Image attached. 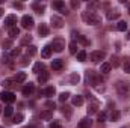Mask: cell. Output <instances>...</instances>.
Returning a JSON list of instances; mask_svg holds the SVG:
<instances>
[{
  "mask_svg": "<svg viewBox=\"0 0 130 128\" xmlns=\"http://www.w3.org/2000/svg\"><path fill=\"white\" fill-rule=\"evenodd\" d=\"M33 91H35V86H33V84H30V83H29L27 86H24V88H23V95L29 96V95H30V94H32V92H33Z\"/></svg>",
  "mask_w": 130,
  "mask_h": 128,
  "instance_id": "obj_18",
  "label": "cell"
},
{
  "mask_svg": "<svg viewBox=\"0 0 130 128\" xmlns=\"http://www.w3.org/2000/svg\"><path fill=\"white\" fill-rule=\"evenodd\" d=\"M104 57H106V53H104V51H92V53L89 54V59H91V62H94V63L101 62Z\"/></svg>",
  "mask_w": 130,
  "mask_h": 128,
  "instance_id": "obj_5",
  "label": "cell"
},
{
  "mask_svg": "<svg viewBox=\"0 0 130 128\" xmlns=\"http://www.w3.org/2000/svg\"><path fill=\"white\" fill-rule=\"evenodd\" d=\"M62 66H64V63H62V60H59V59H56V60H53V62H52V68H53V69H56V71L62 69Z\"/></svg>",
  "mask_w": 130,
  "mask_h": 128,
  "instance_id": "obj_22",
  "label": "cell"
},
{
  "mask_svg": "<svg viewBox=\"0 0 130 128\" xmlns=\"http://www.w3.org/2000/svg\"><path fill=\"white\" fill-rule=\"evenodd\" d=\"M68 48H70V53L71 54H77V44L76 42H70Z\"/></svg>",
  "mask_w": 130,
  "mask_h": 128,
  "instance_id": "obj_31",
  "label": "cell"
},
{
  "mask_svg": "<svg viewBox=\"0 0 130 128\" xmlns=\"http://www.w3.org/2000/svg\"><path fill=\"white\" fill-rule=\"evenodd\" d=\"M106 118H107V115H106L104 112L98 113V121H100V122H101V121H106Z\"/></svg>",
  "mask_w": 130,
  "mask_h": 128,
  "instance_id": "obj_43",
  "label": "cell"
},
{
  "mask_svg": "<svg viewBox=\"0 0 130 128\" xmlns=\"http://www.w3.org/2000/svg\"><path fill=\"white\" fill-rule=\"evenodd\" d=\"M52 51H53V50H52V47H50V45H45V47L41 50V56H42L44 59H48V57L52 56Z\"/></svg>",
  "mask_w": 130,
  "mask_h": 128,
  "instance_id": "obj_12",
  "label": "cell"
},
{
  "mask_svg": "<svg viewBox=\"0 0 130 128\" xmlns=\"http://www.w3.org/2000/svg\"><path fill=\"white\" fill-rule=\"evenodd\" d=\"M23 119H24V116H23L21 113H17V115L12 118V122H14V124H21V122H23Z\"/></svg>",
  "mask_w": 130,
  "mask_h": 128,
  "instance_id": "obj_30",
  "label": "cell"
},
{
  "mask_svg": "<svg viewBox=\"0 0 130 128\" xmlns=\"http://www.w3.org/2000/svg\"><path fill=\"white\" fill-rule=\"evenodd\" d=\"M0 99L5 101V102H14L15 101V95L12 92H8V91H3L0 94Z\"/></svg>",
  "mask_w": 130,
  "mask_h": 128,
  "instance_id": "obj_6",
  "label": "cell"
},
{
  "mask_svg": "<svg viewBox=\"0 0 130 128\" xmlns=\"http://www.w3.org/2000/svg\"><path fill=\"white\" fill-rule=\"evenodd\" d=\"M2 15H3V9L0 8V17H2Z\"/></svg>",
  "mask_w": 130,
  "mask_h": 128,
  "instance_id": "obj_50",
  "label": "cell"
},
{
  "mask_svg": "<svg viewBox=\"0 0 130 128\" xmlns=\"http://www.w3.org/2000/svg\"><path fill=\"white\" fill-rule=\"evenodd\" d=\"M38 33H39L41 36H47V35H48V27H47V24H41V26L38 27Z\"/></svg>",
  "mask_w": 130,
  "mask_h": 128,
  "instance_id": "obj_19",
  "label": "cell"
},
{
  "mask_svg": "<svg viewBox=\"0 0 130 128\" xmlns=\"http://www.w3.org/2000/svg\"><path fill=\"white\" fill-rule=\"evenodd\" d=\"M20 53H21V51H20V48H12V50H11V53H9V57H12V59H14V57H18V56H20Z\"/></svg>",
  "mask_w": 130,
  "mask_h": 128,
  "instance_id": "obj_34",
  "label": "cell"
},
{
  "mask_svg": "<svg viewBox=\"0 0 130 128\" xmlns=\"http://www.w3.org/2000/svg\"><path fill=\"white\" fill-rule=\"evenodd\" d=\"M35 54H36V47H33V45L27 47V56H35Z\"/></svg>",
  "mask_w": 130,
  "mask_h": 128,
  "instance_id": "obj_37",
  "label": "cell"
},
{
  "mask_svg": "<svg viewBox=\"0 0 130 128\" xmlns=\"http://www.w3.org/2000/svg\"><path fill=\"white\" fill-rule=\"evenodd\" d=\"M42 94H45L47 96H53L55 94H56V89H55L53 86H50V88H47V89H44V91H42Z\"/></svg>",
  "mask_w": 130,
  "mask_h": 128,
  "instance_id": "obj_27",
  "label": "cell"
},
{
  "mask_svg": "<svg viewBox=\"0 0 130 128\" xmlns=\"http://www.w3.org/2000/svg\"><path fill=\"white\" fill-rule=\"evenodd\" d=\"M39 71H44V63L42 62H38V63L33 65V72H39Z\"/></svg>",
  "mask_w": 130,
  "mask_h": 128,
  "instance_id": "obj_32",
  "label": "cell"
},
{
  "mask_svg": "<svg viewBox=\"0 0 130 128\" xmlns=\"http://www.w3.org/2000/svg\"><path fill=\"white\" fill-rule=\"evenodd\" d=\"M120 17V12L118 11H109L107 12V20H117Z\"/></svg>",
  "mask_w": 130,
  "mask_h": 128,
  "instance_id": "obj_26",
  "label": "cell"
},
{
  "mask_svg": "<svg viewBox=\"0 0 130 128\" xmlns=\"http://www.w3.org/2000/svg\"><path fill=\"white\" fill-rule=\"evenodd\" d=\"M92 125V121L89 118H83L80 122H79V128H89Z\"/></svg>",
  "mask_w": 130,
  "mask_h": 128,
  "instance_id": "obj_15",
  "label": "cell"
},
{
  "mask_svg": "<svg viewBox=\"0 0 130 128\" xmlns=\"http://www.w3.org/2000/svg\"><path fill=\"white\" fill-rule=\"evenodd\" d=\"M30 42H32V36H30V35H26V36H24V38H21V41H20V44H21V45H29Z\"/></svg>",
  "mask_w": 130,
  "mask_h": 128,
  "instance_id": "obj_28",
  "label": "cell"
},
{
  "mask_svg": "<svg viewBox=\"0 0 130 128\" xmlns=\"http://www.w3.org/2000/svg\"><path fill=\"white\" fill-rule=\"evenodd\" d=\"M98 101L97 99H92L91 98V104L88 105V115H92V113H97V110H98Z\"/></svg>",
  "mask_w": 130,
  "mask_h": 128,
  "instance_id": "obj_9",
  "label": "cell"
},
{
  "mask_svg": "<svg viewBox=\"0 0 130 128\" xmlns=\"http://www.w3.org/2000/svg\"><path fill=\"white\" fill-rule=\"evenodd\" d=\"M12 83H14L12 80H3V81H2V84H3L5 88H11V86H12Z\"/></svg>",
  "mask_w": 130,
  "mask_h": 128,
  "instance_id": "obj_42",
  "label": "cell"
},
{
  "mask_svg": "<svg viewBox=\"0 0 130 128\" xmlns=\"http://www.w3.org/2000/svg\"><path fill=\"white\" fill-rule=\"evenodd\" d=\"M21 26H23L24 29H32L33 27V18L30 15H24V17L21 18Z\"/></svg>",
  "mask_w": 130,
  "mask_h": 128,
  "instance_id": "obj_7",
  "label": "cell"
},
{
  "mask_svg": "<svg viewBox=\"0 0 130 128\" xmlns=\"http://www.w3.org/2000/svg\"><path fill=\"white\" fill-rule=\"evenodd\" d=\"M45 105L48 107V110H53V109H55V102H53V101H47Z\"/></svg>",
  "mask_w": 130,
  "mask_h": 128,
  "instance_id": "obj_45",
  "label": "cell"
},
{
  "mask_svg": "<svg viewBox=\"0 0 130 128\" xmlns=\"http://www.w3.org/2000/svg\"><path fill=\"white\" fill-rule=\"evenodd\" d=\"M50 128H62V127H61V124H59L58 121H53V122L50 124Z\"/></svg>",
  "mask_w": 130,
  "mask_h": 128,
  "instance_id": "obj_44",
  "label": "cell"
},
{
  "mask_svg": "<svg viewBox=\"0 0 130 128\" xmlns=\"http://www.w3.org/2000/svg\"><path fill=\"white\" fill-rule=\"evenodd\" d=\"M117 29H118L120 32H126V29H127V23H126V21H120L118 26H117Z\"/></svg>",
  "mask_w": 130,
  "mask_h": 128,
  "instance_id": "obj_33",
  "label": "cell"
},
{
  "mask_svg": "<svg viewBox=\"0 0 130 128\" xmlns=\"http://www.w3.org/2000/svg\"><path fill=\"white\" fill-rule=\"evenodd\" d=\"M86 78H88V81H89L92 86H97V84H100V81H101V77L97 75L95 72H92V71H88Z\"/></svg>",
  "mask_w": 130,
  "mask_h": 128,
  "instance_id": "obj_4",
  "label": "cell"
},
{
  "mask_svg": "<svg viewBox=\"0 0 130 128\" xmlns=\"http://www.w3.org/2000/svg\"><path fill=\"white\" fill-rule=\"evenodd\" d=\"M62 113L65 115V118H68V119L71 118V109H70L68 105H64V107H62Z\"/></svg>",
  "mask_w": 130,
  "mask_h": 128,
  "instance_id": "obj_35",
  "label": "cell"
},
{
  "mask_svg": "<svg viewBox=\"0 0 130 128\" xmlns=\"http://www.w3.org/2000/svg\"><path fill=\"white\" fill-rule=\"evenodd\" d=\"M82 18H83V21H85L86 24H91V26H95V24H98V23L101 21V18L98 17L95 12H92V11L83 12V14H82Z\"/></svg>",
  "mask_w": 130,
  "mask_h": 128,
  "instance_id": "obj_1",
  "label": "cell"
},
{
  "mask_svg": "<svg viewBox=\"0 0 130 128\" xmlns=\"http://www.w3.org/2000/svg\"><path fill=\"white\" fill-rule=\"evenodd\" d=\"M52 118H53V110H42L39 113V119L42 121H50Z\"/></svg>",
  "mask_w": 130,
  "mask_h": 128,
  "instance_id": "obj_10",
  "label": "cell"
},
{
  "mask_svg": "<svg viewBox=\"0 0 130 128\" xmlns=\"http://www.w3.org/2000/svg\"><path fill=\"white\" fill-rule=\"evenodd\" d=\"M115 88H117V91H118V94H120V95H129V94H130V84H129V83L118 81V83L115 84Z\"/></svg>",
  "mask_w": 130,
  "mask_h": 128,
  "instance_id": "obj_3",
  "label": "cell"
},
{
  "mask_svg": "<svg viewBox=\"0 0 130 128\" xmlns=\"http://www.w3.org/2000/svg\"><path fill=\"white\" fill-rule=\"evenodd\" d=\"M71 6H73V8H79V6H80V2H76V0H73V2H71Z\"/></svg>",
  "mask_w": 130,
  "mask_h": 128,
  "instance_id": "obj_47",
  "label": "cell"
},
{
  "mask_svg": "<svg viewBox=\"0 0 130 128\" xmlns=\"http://www.w3.org/2000/svg\"><path fill=\"white\" fill-rule=\"evenodd\" d=\"M3 113H5V116H12V113H14V109L11 107V105H8V107H5V110H3Z\"/></svg>",
  "mask_w": 130,
  "mask_h": 128,
  "instance_id": "obj_36",
  "label": "cell"
},
{
  "mask_svg": "<svg viewBox=\"0 0 130 128\" xmlns=\"http://www.w3.org/2000/svg\"><path fill=\"white\" fill-rule=\"evenodd\" d=\"M52 24H53V27L61 29V27L64 26V21H62V18H59V17H56V15H53V17H52Z\"/></svg>",
  "mask_w": 130,
  "mask_h": 128,
  "instance_id": "obj_11",
  "label": "cell"
},
{
  "mask_svg": "<svg viewBox=\"0 0 130 128\" xmlns=\"http://www.w3.org/2000/svg\"><path fill=\"white\" fill-rule=\"evenodd\" d=\"M26 78H27V75H26L24 72H18V74L15 75V80H14V81H15V83H23Z\"/></svg>",
  "mask_w": 130,
  "mask_h": 128,
  "instance_id": "obj_21",
  "label": "cell"
},
{
  "mask_svg": "<svg viewBox=\"0 0 130 128\" xmlns=\"http://www.w3.org/2000/svg\"><path fill=\"white\" fill-rule=\"evenodd\" d=\"M53 8L58 9V11H61L62 14H68L67 9H65V3L64 2H53Z\"/></svg>",
  "mask_w": 130,
  "mask_h": 128,
  "instance_id": "obj_13",
  "label": "cell"
},
{
  "mask_svg": "<svg viewBox=\"0 0 130 128\" xmlns=\"http://www.w3.org/2000/svg\"><path fill=\"white\" fill-rule=\"evenodd\" d=\"M82 104H83V96H80V95L73 96V105H77V107H80Z\"/></svg>",
  "mask_w": 130,
  "mask_h": 128,
  "instance_id": "obj_20",
  "label": "cell"
},
{
  "mask_svg": "<svg viewBox=\"0 0 130 128\" xmlns=\"http://www.w3.org/2000/svg\"><path fill=\"white\" fill-rule=\"evenodd\" d=\"M112 65H113V66H118V65H120V59H118V57H112Z\"/></svg>",
  "mask_w": 130,
  "mask_h": 128,
  "instance_id": "obj_46",
  "label": "cell"
},
{
  "mask_svg": "<svg viewBox=\"0 0 130 128\" xmlns=\"http://www.w3.org/2000/svg\"><path fill=\"white\" fill-rule=\"evenodd\" d=\"M127 39H130V30L127 32Z\"/></svg>",
  "mask_w": 130,
  "mask_h": 128,
  "instance_id": "obj_51",
  "label": "cell"
},
{
  "mask_svg": "<svg viewBox=\"0 0 130 128\" xmlns=\"http://www.w3.org/2000/svg\"><path fill=\"white\" fill-rule=\"evenodd\" d=\"M129 14H130V6H129Z\"/></svg>",
  "mask_w": 130,
  "mask_h": 128,
  "instance_id": "obj_52",
  "label": "cell"
},
{
  "mask_svg": "<svg viewBox=\"0 0 130 128\" xmlns=\"http://www.w3.org/2000/svg\"><path fill=\"white\" fill-rule=\"evenodd\" d=\"M68 96H70V94H68V92H62V94L59 95V101H61V102H64Z\"/></svg>",
  "mask_w": 130,
  "mask_h": 128,
  "instance_id": "obj_41",
  "label": "cell"
},
{
  "mask_svg": "<svg viewBox=\"0 0 130 128\" xmlns=\"http://www.w3.org/2000/svg\"><path fill=\"white\" fill-rule=\"evenodd\" d=\"M86 56H88V54H86L85 50L77 51V60H79V62H85V60H86Z\"/></svg>",
  "mask_w": 130,
  "mask_h": 128,
  "instance_id": "obj_24",
  "label": "cell"
},
{
  "mask_svg": "<svg viewBox=\"0 0 130 128\" xmlns=\"http://www.w3.org/2000/svg\"><path fill=\"white\" fill-rule=\"evenodd\" d=\"M11 47H12V39L3 41V48H11Z\"/></svg>",
  "mask_w": 130,
  "mask_h": 128,
  "instance_id": "obj_39",
  "label": "cell"
},
{
  "mask_svg": "<svg viewBox=\"0 0 130 128\" xmlns=\"http://www.w3.org/2000/svg\"><path fill=\"white\" fill-rule=\"evenodd\" d=\"M0 112H2V107H0Z\"/></svg>",
  "mask_w": 130,
  "mask_h": 128,
  "instance_id": "obj_53",
  "label": "cell"
},
{
  "mask_svg": "<svg viewBox=\"0 0 130 128\" xmlns=\"http://www.w3.org/2000/svg\"><path fill=\"white\" fill-rule=\"evenodd\" d=\"M48 77H50V74L47 72V71H42L39 75H38V83H41V84H44L47 80H48Z\"/></svg>",
  "mask_w": 130,
  "mask_h": 128,
  "instance_id": "obj_14",
  "label": "cell"
},
{
  "mask_svg": "<svg viewBox=\"0 0 130 128\" xmlns=\"http://www.w3.org/2000/svg\"><path fill=\"white\" fill-rule=\"evenodd\" d=\"M8 35H9L11 39H14V38H17V36L20 35V29H18L17 26H14V27H11V29L8 30Z\"/></svg>",
  "mask_w": 130,
  "mask_h": 128,
  "instance_id": "obj_16",
  "label": "cell"
},
{
  "mask_svg": "<svg viewBox=\"0 0 130 128\" xmlns=\"http://www.w3.org/2000/svg\"><path fill=\"white\" fill-rule=\"evenodd\" d=\"M120 116H121V113H120L118 110H113V112H110V115H109V119L115 122V121H118V119H120Z\"/></svg>",
  "mask_w": 130,
  "mask_h": 128,
  "instance_id": "obj_25",
  "label": "cell"
},
{
  "mask_svg": "<svg viewBox=\"0 0 130 128\" xmlns=\"http://www.w3.org/2000/svg\"><path fill=\"white\" fill-rule=\"evenodd\" d=\"M14 8H17V9H21V8H23V5H21V3H14Z\"/></svg>",
  "mask_w": 130,
  "mask_h": 128,
  "instance_id": "obj_48",
  "label": "cell"
},
{
  "mask_svg": "<svg viewBox=\"0 0 130 128\" xmlns=\"http://www.w3.org/2000/svg\"><path fill=\"white\" fill-rule=\"evenodd\" d=\"M110 68H112V65H110V63L103 62V63H101V66H100V72H101V74H107V72L110 71Z\"/></svg>",
  "mask_w": 130,
  "mask_h": 128,
  "instance_id": "obj_17",
  "label": "cell"
},
{
  "mask_svg": "<svg viewBox=\"0 0 130 128\" xmlns=\"http://www.w3.org/2000/svg\"><path fill=\"white\" fill-rule=\"evenodd\" d=\"M33 9H35L38 14H42L44 9H45V5H42V3H33Z\"/></svg>",
  "mask_w": 130,
  "mask_h": 128,
  "instance_id": "obj_23",
  "label": "cell"
},
{
  "mask_svg": "<svg viewBox=\"0 0 130 128\" xmlns=\"http://www.w3.org/2000/svg\"><path fill=\"white\" fill-rule=\"evenodd\" d=\"M50 47H52V50H55V51H62L65 48V41L62 38H55L53 41H52V44H50Z\"/></svg>",
  "mask_w": 130,
  "mask_h": 128,
  "instance_id": "obj_2",
  "label": "cell"
},
{
  "mask_svg": "<svg viewBox=\"0 0 130 128\" xmlns=\"http://www.w3.org/2000/svg\"><path fill=\"white\" fill-rule=\"evenodd\" d=\"M27 128H39V127H35V125H29Z\"/></svg>",
  "mask_w": 130,
  "mask_h": 128,
  "instance_id": "obj_49",
  "label": "cell"
},
{
  "mask_svg": "<svg viewBox=\"0 0 130 128\" xmlns=\"http://www.w3.org/2000/svg\"><path fill=\"white\" fill-rule=\"evenodd\" d=\"M14 24H17V17L15 15H8L5 18V26L8 29H11V27H14Z\"/></svg>",
  "mask_w": 130,
  "mask_h": 128,
  "instance_id": "obj_8",
  "label": "cell"
},
{
  "mask_svg": "<svg viewBox=\"0 0 130 128\" xmlns=\"http://www.w3.org/2000/svg\"><path fill=\"white\" fill-rule=\"evenodd\" d=\"M77 39H79V41H80V42H82L83 45H89V41H88V39H86V38H85L83 35H80V36H77Z\"/></svg>",
  "mask_w": 130,
  "mask_h": 128,
  "instance_id": "obj_38",
  "label": "cell"
},
{
  "mask_svg": "<svg viewBox=\"0 0 130 128\" xmlns=\"http://www.w3.org/2000/svg\"><path fill=\"white\" fill-rule=\"evenodd\" d=\"M124 72H130V60L129 59H126V62H124Z\"/></svg>",
  "mask_w": 130,
  "mask_h": 128,
  "instance_id": "obj_40",
  "label": "cell"
},
{
  "mask_svg": "<svg viewBox=\"0 0 130 128\" xmlns=\"http://www.w3.org/2000/svg\"><path fill=\"white\" fill-rule=\"evenodd\" d=\"M79 80H80L79 74H77V72H73V74H71V77H70V81H71V84H77V83H79Z\"/></svg>",
  "mask_w": 130,
  "mask_h": 128,
  "instance_id": "obj_29",
  "label": "cell"
}]
</instances>
